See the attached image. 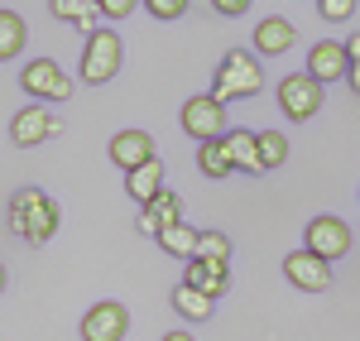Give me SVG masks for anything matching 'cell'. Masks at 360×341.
<instances>
[{"instance_id":"cell-4","label":"cell","mask_w":360,"mask_h":341,"mask_svg":"<svg viewBox=\"0 0 360 341\" xmlns=\"http://www.w3.org/2000/svg\"><path fill=\"white\" fill-rule=\"evenodd\" d=\"M20 86L29 101H68L72 96V77L58 67L53 58H34L20 67Z\"/></svg>"},{"instance_id":"cell-7","label":"cell","mask_w":360,"mask_h":341,"mask_svg":"<svg viewBox=\"0 0 360 341\" xmlns=\"http://www.w3.org/2000/svg\"><path fill=\"white\" fill-rule=\"evenodd\" d=\"M53 135H63V115L44 111V101H29L10 115V144H20V149H34V144L53 140Z\"/></svg>"},{"instance_id":"cell-3","label":"cell","mask_w":360,"mask_h":341,"mask_svg":"<svg viewBox=\"0 0 360 341\" xmlns=\"http://www.w3.org/2000/svg\"><path fill=\"white\" fill-rule=\"evenodd\" d=\"M120 58H125V49H120V34H115L111 25H101L96 34H86L77 72H82V82L101 86V82H111L115 72H120Z\"/></svg>"},{"instance_id":"cell-31","label":"cell","mask_w":360,"mask_h":341,"mask_svg":"<svg viewBox=\"0 0 360 341\" xmlns=\"http://www.w3.org/2000/svg\"><path fill=\"white\" fill-rule=\"evenodd\" d=\"M312 5H317V0H312Z\"/></svg>"},{"instance_id":"cell-23","label":"cell","mask_w":360,"mask_h":341,"mask_svg":"<svg viewBox=\"0 0 360 341\" xmlns=\"http://www.w3.org/2000/svg\"><path fill=\"white\" fill-rule=\"evenodd\" d=\"M259 164H264V173L288 164V140L278 130H259Z\"/></svg>"},{"instance_id":"cell-10","label":"cell","mask_w":360,"mask_h":341,"mask_svg":"<svg viewBox=\"0 0 360 341\" xmlns=\"http://www.w3.org/2000/svg\"><path fill=\"white\" fill-rule=\"evenodd\" d=\"M307 72L317 77V82H346V72H351V49L341 44V39H317L312 49H307Z\"/></svg>"},{"instance_id":"cell-27","label":"cell","mask_w":360,"mask_h":341,"mask_svg":"<svg viewBox=\"0 0 360 341\" xmlns=\"http://www.w3.org/2000/svg\"><path fill=\"white\" fill-rule=\"evenodd\" d=\"M135 5L144 0H101V20H125V15H135Z\"/></svg>"},{"instance_id":"cell-14","label":"cell","mask_w":360,"mask_h":341,"mask_svg":"<svg viewBox=\"0 0 360 341\" xmlns=\"http://www.w3.org/2000/svg\"><path fill=\"white\" fill-rule=\"evenodd\" d=\"M293 44H298V29L288 25L283 15H264L255 25V53L259 58H278V53H288Z\"/></svg>"},{"instance_id":"cell-29","label":"cell","mask_w":360,"mask_h":341,"mask_svg":"<svg viewBox=\"0 0 360 341\" xmlns=\"http://www.w3.org/2000/svg\"><path fill=\"white\" fill-rule=\"evenodd\" d=\"M212 10L226 15V20H236V15H245V10H250V0H212Z\"/></svg>"},{"instance_id":"cell-5","label":"cell","mask_w":360,"mask_h":341,"mask_svg":"<svg viewBox=\"0 0 360 341\" xmlns=\"http://www.w3.org/2000/svg\"><path fill=\"white\" fill-rule=\"evenodd\" d=\"M178 120H183V130H188L197 144L226 140V101H221V96H212V91L193 96V101L178 111Z\"/></svg>"},{"instance_id":"cell-22","label":"cell","mask_w":360,"mask_h":341,"mask_svg":"<svg viewBox=\"0 0 360 341\" xmlns=\"http://www.w3.org/2000/svg\"><path fill=\"white\" fill-rule=\"evenodd\" d=\"M25 39H29V25L15 15V10H0V58L15 63L20 49H25Z\"/></svg>"},{"instance_id":"cell-19","label":"cell","mask_w":360,"mask_h":341,"mask_svg":"<svg viewBox=\"0 0 360 341\" xmlns=\"http://www.w3.org/2000/svg\"><path fill=\"white\" fill-rule=\"evenodd\" d=\"M49 10H53V20H68V25H77L82 34H96V15H101V0H49Z\"/></svg>"},{"instance_id":"cell-21","label":"cell","mask_w":360,"mask_h":341,"mask_svg":"<svg viewBox=\"0 0 360 341\" xmlns=\"http://www.w3.org/2000/svg\"><path fill=\"white\" fill-rule=\"evenodd\" d=\"M197 169L207 173V178H231V173H236V159H231L226 140H207V144H197Z\"/></svg>"},{"instance_id":"cell-26","label":"cell","mask_w":360,"mask_h":341,"mask_svg":"<svg viewBox=\"0 0 360 341\" xmlns=\"http://www.w3.org/2000/svg\"><path fill=\"white\" fill-rule=\"evenodd\" d=\"M188 5H193V0H144V10H149L154 20H183Z\"/></svg>"},{"instance_id":"cell-9","label":"cell","mask_w":360,"mask_h":341,"mask_svg":"<svg viewBox=\"0 0 360 341\" xmlns=\"http://www.w3.org/2000/svg\"><path fill=\"white\" fill-rule=\"evenodd\" d=\"M125 332H130V308H125V303L106 298V303H91V308H86L82 341H125Z\"/></svg>"},{"instance_id":"cell-17","label":"cell","mask_w":360,"mask_h":341,"mask_svg":"<svg viewBox=\"0 0 360 341\" xmlns=\"http://www.w3.org/2000/svg\"><path fill=\"white\" fill-rule=\"evenodd\" d=\"M154 240H159V250H164V255H173V259H183V264H188V259H197L202 231L188 226V221H178V226H164L159 236H154Z\"/></svg>"},{"instance_id":"cell-1","label":"cell","mask_w":360,"mask_h":341,"mask_svg":"<svg viewBox=\"0 0 360 341\" xmlns=\"http://www.w3.org/2000/svg\"><path fill=\"white\" fill-rule=\"evenodd\" d=\"M5 226L15 231L20 240H29V245H44V240H53V231H58V202L44 188H20L10 198Z\"/></svg>"},{"instance_id":"cell-2","label":"cell","mask_w":360,"mask_h":341,"mask_svg":"<svg viewBox=\"0 0 360 341\" xmlns=\"http://www.w3.org/2000/svg\"><path fill=\"white\" fill-rule=\"evenodd\" d=\"M264 91V67H259V53L250 49H231L217 67V82H212V96H221L226 106L231 101H250Z\"/></svg>"},{"instance_id":"cell-18","label":"cell","mask_w":360,"mask_h":341,"mask_svg":"<svg viewBox=\"0 0 360 341\" xmlns=\"http://www.w3.org/2000/svg\"><path fill=\"white\" fill-rule=\"evenodd\" d=\"M226 149L236 159V173H264V164H259V130H226Z\"/></svg>"},{"instance_id":"cell-28","label":"cell","mask_w":360,"mask_h":341,"mask_svg":"<svg viewBox=\"0 0 360 341\" xmlns=\"http://www.w3.org/2000/svg\"><path fill=\"white\" fill-rule=\"evenodd\" d=\"M346 49H351V72H346V82H351V91L360 96V34L346 39Z\"/></svg>"},{"instance_id":"cell-25","label":"cell","mask_w":360,"mask_h":341,"mask_svg":"<svg viewBox=\"0 0 360 341\" xmlns=\"http://www.w3.org/2000/svg\"><path fill=\"white\" fill-rule=\"evenodd\" d=\"M360 0H317V15L327 20V25H346L351 15H356Z\"/></svg>"},{"instance_id":"cell-6","label":"cell","mask_w":360,"mask_h":341,"mask_svg":"<svg viewBox=\"0 0 360 341\" xmlns=\"http://www.w3.org/2000/svg\"><path fill=\"white\" fill-rule=\"evenodd\" d=\"M278 111L288 115V120H312V115L322 111V82L307 67L303 72H288L278 82Z\"/></svg>"},{"instance_id":"cell-20","label":"cell","mask_w":360,"mask_h":341,"mask_svg":"<svg viewBox=\"0 0 360 341\" xmlns=\"http://www.w3.org/2000/svg\"><path fill=\"white\" fill-rule=\"evenodd\" d=\"M173 308L188 317V322H207L212 308H217V298L202 293V288H193V284H178V288H173Z\"/></svg>"},{"instance_id":"cell-11","label":"cell","mask_w":360,"mask_h":341,"mask_svg":"<svg viewBox=\"0 0 360 341\" xmlns=\"http://www.w3.org/2000/svg\"><path fill=\"white\" fill-rule=\"evenodd\" d=\"M283 274H288V284L303 288V293H322V288L332 284V259L312 255V250H288Z\"/></svg>"},{"instance_id":"cell-24","label":"cell","mask_w":360,"mask_h":341,"mask_svg":"<svg viewBox=\"0 0 360 341\" xmlns=\"http://www.w3.org/2000/svg\"><path fill=\"white\" fill-rule=\"evenodd\" d=\"M197 259H221V264H231V236L226 231H202Z\"/></svg>"},{"instance_id":"cell-13","label":"cell","mask_w":360,"mask_h":341,"mask_svg":"<svg viewBox=\"0 0 360 341\" xmlns=\"http://www.w3.org/2000/svg\"><path fill=\"white\" fill-rule=\"evenodd\" d=\"M178 221H183V198H178L173 188H164L154 202H144V207H139L135 231H139V236H159L164 226H178Z\"/></svg>"},{"instance_id":"cell-16","label":"cell","mask_w":360,"mask_h":341,"mask_svg":"<svg viewBox=\"0 0 360 341\" xmlns=\"http://www.w3.org/2000/svg\"><path fill=\"white\" fill-rule=\"evenodd\" d=\"M125 193L144 207V202H154L164 193V159H149V164H139L135 173H125Z\"/></svg>"},{"instance_id":"cell-12","label":"cell","mask_w":360,"mask_h":341,"mask_svg":"<svg viewBox=\"0 0 360 341\" xmlns=\"http://www.w3.org/2000/svg\"><path fill=\"white\" fill-rule=\"evenodd\" d=\"M111 164L120 173H135L139 164H149V159H159L154 154V135L149 130H120V135H111Z\"/></svg>"},{"instance_id":"cell-15","label":"cell","mask_w":360,"mask_h":341,"mask_svg":"<svg viewBox=\"0 0 360 341\" xmlns=\"http://www.w3.org/2000/svg\"><path fill=\"white\" fill-rule=\"evenodd\" d=\"M183 284H193V288H202V293H212V298H221L226 288H231V264H221V259H188Z\"/></svg>"},{"instance_id":"cell-8","label":"cell","mask_w":360,"mask_h":341,"mask_svg":"<svg viewBox=\"0 0 360 341\" xmlns=\"http://www.w3.org/2000/svg\"><path fill=\"white\" fill-rule=\"evenodd\" d=\"M303 250H312V255L322 259H346L351 255V226L341 221V217H312L303 231Z\"/></svg>"},{"instance_id":"cell-30","label":"cell","mask_w":360,"mask_h":341,"mask_svg":"<svg viewBox=\"0 0 360 341\" xmlns=\"http://www.w3.org/2000/svg\"><path fill=\"white\" fill-rule=\"evenodd\" d=\"M164 341H197L193 332H164Z\"/></svg>"}]
</instances>
